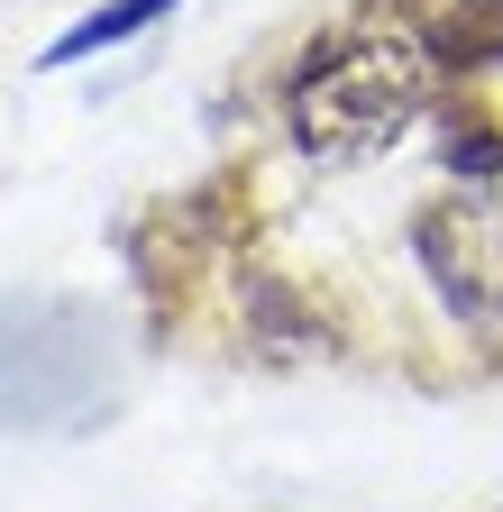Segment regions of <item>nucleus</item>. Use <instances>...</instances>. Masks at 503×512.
<instances>
[{
  "label": "nucleus",
  "mask_w": 503,
  "mask_h": 512,
  "mask_svg": "<svg viewBox=\"0 0 503 512\" xmlns=\"http://www.w3.org/2000/svg\"><path fill=\"white\" fill-rule=\"evenodd\" d=\"M430 83H439V55L403 28V10L394 19H357V28H339V37H321L302 55V74L284 92L293 147L321 156V165L385 156L430 110Z\"/></svg>",
  "instance_id": "obj_1"
},
{
  "label": "nucleus",
  "mask_w": 503,
  "mask_h": 512,
  "mask_svg": "<svg viewBox=\"0 0 503 512\" xmlns=\"http://www.w3.org/2000/svg\"><path fill=\"white\" fill-rule=\"evenodd\" d=\"M110 412V348L83 302H0V421L10 430H83Z\"/></svg>",
  "instance_id": "obj_2"
},
{
  "label": "nucleus",
  "mask_w": 503,
  "mask_h": 512,
  "mask_svg": "<svg viewBox=\"0 0 503 512\" xmlns=\"http://www.w3.org/2000/svg\"><path fill=\"white\" fill-rule=\"evenodd\" d=\"M421 266H430L439 302H449L458 320L503 330V192L467 183V192H449V202H430L421 211Z\"/></svg>",
  "instance_id": "obj_3"
},
{
  "label": "nucleus",
  "mask_w": 503,
  "mask_h": 512,
  "mask_svg": "<svg viewBox=\"0 0 503 512\" xmlns=\"http://www.w3.org/2000/svg\"><path fill=\"white\" fill-rule=\"evenodd\" d=\"M394 10L439 64H458V74L503 64V0H394Z\"/></svg>",
  "instance_id": "obj_4"
},
{
  "label": "nucleus",
  "mask_w": 503,
  "mask_h": 512,
  "mask_svg": "<svg viewBox=\"0 0 503 512\" xmlns=\"http://www.w3.org/2000/svg\"><path fill=\"white\" fill-rule=\"evenodd\" d=\"M174 0H119V10H101V19H83V28H65V46H46V64H74V55H92V46H110V37H129V28H147V19H165Z\"/></svg>",
  "instance_id": "obj_5"
}]
</instances>
